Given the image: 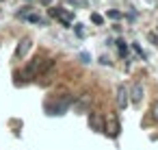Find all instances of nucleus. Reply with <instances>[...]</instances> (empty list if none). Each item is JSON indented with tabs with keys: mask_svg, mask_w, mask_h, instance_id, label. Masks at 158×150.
<instances>
[{
	"mask_svg": "<svg viewBox=\"0 0 158 150\" xmlns=\"http://www.w3.org/2000/svg\"><path fill=\"white\" fill-rule=\"evenodd\" d=\"M72 104H74V96L65 94V96H56V98L46 100L44 109H46V113H48V115H65V113H67V109H69Z\"/></svg>",
	"mask_w": 158,
	"mask_h": 150,
	"instance_id": "obj_1",
	"label": "nucleus"
},
{
	"mask_svg": "<svg viewBox=\"0 0 158 150\" xmlns=\"http://www.w3.org/2000/svg\"><path fill=\"white\" fill-rule=\"evenodd\" d=\"M50 15H52L54 20H59L63 26H69V24L74 22V13H72V11H67V9H61V7L50 9Z\"/></svg>",
	"mask_w": 158,
	"mask_h": 150,
	"instance_id": "obj_2",
	"label": "nucleus"
},
{
	"mask_svg": "<svg viewBox=\"0 0 158 150\" xmlns=\"http://www.w3.org/2000/svg\"><path fill=\"white\" fill-rule=\"evenodd\" d=\"M104 133H106L108 137H113V139L119 137V133H121V124H119V120H117L115 115H108V120L104 122Z\"/></svg>",
	"mask_w": 158,
	"mask_h": 150,
	"instance_id": "obj_3",
	"label": "nucleus"
},
{
	"mask_svg": "<svg viewBox=\"0 0 158 150\" xmlns=\"http://www.w3.org/2000/svg\"><path fill=\"white\" fill-rule=\"evenodd\" d=\"M128 100H132V104H141V100H143V85L141 83H134L132 87H130V91H128Z\"/></svg>",
	"mask_w": 158,
	"mask_h": 150,
	"instance_id": "obj_4",
	"label": "nucleus"
},
{
	"mask_svg": "<svg viewBox=\"0 0 158 150\" xmlns=\"http://www.w3.org/2000/svg\"><path fill=\"white\" fill-rule=\"evenodd\" d=\"M31 46H33L31 37H24V39H20V44H18V48H15V59H22V57H26V52L31 50Z\"/></svg>",
	"mask_w": 158,
	"mask_h": 150,
	"instance_id": "obj_5",
	"label": "nucleus"
},
{
	"mask_svg": "<svg viewBox=\"0 0 158 150\" xmlns=\"http://www.w3.org/2000/svg\"><path fill=\"white\" fill-rule=\"evenodd\" d=\"M89 126L95 130V133H104V120L100 113H89Z\"/></svg>",
	"mask_w": 158,
	"mask_h": 150,
	"instance_id": "obj_6",
	"label": "nucleus"
},
{
	"mask_svg": "<svg viewBox=\"0 0 158 150\" xmlns=\"http://www.w3.org/2000/svg\"><path fill=\"white\" fill-rule=\"evenodd\" d=\"M128 89H126V85H119L117 87V107L119 109H126L128 107Z\"/></svg>",
	"mask_w": 158,
	"mask_h": 150,
	"instance_id": "obj_7",
	"label": "nucleus"
},
{
	"mask_svg": "<svg viewBox=\"0 0 158 150\" xmlns=\"http://www.w3.org/2000/svg\"><path fill=\"white\" fill-rule=\"evenodd\" d=\"M117 46H119V57H121V59H126V63H128V44H126L123 39H119V42H117Z\"/></svg>",
	"mask_w": 158,
	"mask_h": 150,
	"instance_id": "obj_8",
	"label": "nucleus"
},
{
	"mask_svg": "<svg viewBox=\"0 0 158 150\" xmlns=\"http://www.w3.org/2000/svg\"><path fill=\"white\" fill-rule=\"evenodd\" d=\"M24 20H28V22H33V24H46V20H44L41 15H37V13H28Z\"/></svg>",
	"mask_w": 158,
	"mask_h": 150,
	"instance_id": "obj_9",
	"label": "nucleus"
},
{
	"mask_svg": "<svg viewBox=\"0 0 158 150\" xmlns=\"http://www.w3.org/2000/svg\"><path fill=\"white\" fill-rule=\"evenodd\" d=\"M67 2L72 7H76V9H87L89 7V0H67Z\"/></svg>",
	"mask_w": 158,
	"mask_h": 150,
	"instance_id": "obj_10",
	"label": "nucleus"
},
{
	"mask_svg": "<svg viewBox=\"0 0 158 150\" xmlns=\"http://www.w3.org/2000/svg\"><path fill=\"white\" fill-rule=\"evenodd\" d=\"M28 13H33V9H31V7H28V5H26V7H22V9H20V11H18V13H15V15H18V18H26V15H28Z\"/></svg>",
	"mask_w": 158,
	"mask_h": 150,
	"instance_id": "obj_11",
	"label": "nucleus"
},
{
	"mask_svg": "<svg viewBox=\"0 0 158 150\" xmlns=\"http://www.w3.org/2000/svg\"><path fill=\"white\" fill-rule=\"evenodd\" d=\"M74 109H76V111H85V109H87V98H82L80 102H74Z\"/></svg>",
	"mask_w": 158,
	"mask_h": 150,
	"instance_id": "obj_12",
	"label": "nucleus"
},
{
	"mask_svg": "<svg viewBox=\"0 0 158 150\" xmlns=\"http://www.w3.org/2000/svg\"><path fill=\"white\" fill-rule=\"evenodd\" d=\"M91 22H93V24H102V22H104V18H102L100 13H91Z\"/></svg>",
	"mask_w": 158,
	"mask_h": 150,
	"instance_id": "obj_13",
	"label": "nucleus"
},
{
	"mask_svg": "<svg viewBox=\"0 0 158 150\" xmlns=\"http://www.w3.org/2000/svg\"><path fill=\"white\" fill-rule=\"evenodd\" d=\"M74 31H76V35H78L80 39L85 37V29H82V24H76V26H74Z\"/></svg>",
	"mask_w": 158,
	"mask_h": 150,
	"instance_id": "obj_14",
	"label": "nucleus"
},
{
	"mask_svg": "<svg viewBox=\"0 0 158 150\" xmlns=\"http://www.w3.org/2000/svg\"><path fill=\"white\" fill-rule=\"evenodd\" d=\"M80 61H82L85 65H87V63H91V55H89V52H80Z\"/></svg>",
	"mask_w": 158,
	"mask_h": 150,
	"instance_id": "obj_15",
	"label": "nucleus"
},
{
	"mask_svg": "<svg viewBox=\"0 0 158 150\" xmlns=\"http://www.w3.org/2000/svg\"><path fill=\"white\" fill-rule=\"evenodd\" d=\"M132 48H134V52H136V55H139V57H143V59H145V57H147V55H145V52H143V50H141V46H139V44H132Z\"/></svg>",
	"mask_w": 158,
	"mask_h": 150,
	"instance_id": "obj_16",
	"label": "nucleus"
},
{
	"mask_svg": "<svg viewBox=\"0 0 158 150\" xmlns=\"http://www.w3.org/2000/svg\"><path fill=\"white\" fill-rule=\"evenodd\" d=\"M108 18H110V20H119L121 13H119V11H108Z\"/></svg>",
	"mask_w": 158,
	"mask_h": 150,
	"instance_id": "obj_17",
	"label": "nucleus"
},
{
	"mask_svg": "<svg viewBox=\"0 0 158 150\" xmlns=\"http://www.w3.org/2000/svg\"><path fill=\"white\" fill-rule=\"evenodd\" d=\"M100 63H102V65H110V59H108V57H100Z\"/></svg>",
	"mask_w": 158,
	"mask_h": 150,
	"instance_id": "obj_18",
	"label": "nucleus"
},
{
	"mask_svg": "<svg viewBox=\"0 0 158 150\" xmlns=\"http://www.w3.org/2000/svg\"><path fill=\"white\" fill-rule=\"evenodd\" d=\"M152 113H154V120H156V122H158V102H156V104H154V109H152Z\"/></svg>",
	"mask_w": 158,
	"mask_h": 150,
	"instance_id": "obj_19",
	"label": "nucleus"
},
{
	"mask_svg": "<svg viewBox=\"0 0 158 150\" xmlns=\"http://www.w3.org/2000/svg\"><path fill=\"white\" fill-rule=\"evenodd\" d=\"M41 2H44V5H50V0H41Z\"/></svg>",
	"mask_w": 158,
	"mask_h": 150,
	"instance_id": "obj_20",
	"label": "nucleus"
}]
</instances>
